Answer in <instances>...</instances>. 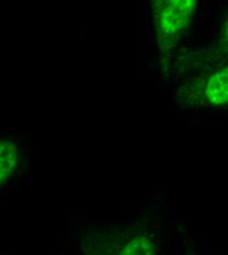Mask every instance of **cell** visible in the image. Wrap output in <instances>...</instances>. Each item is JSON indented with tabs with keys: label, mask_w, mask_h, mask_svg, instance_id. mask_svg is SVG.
<instances>
[{
	"label": "cell",
	"mask_w": 228,
	"mask_h": 255,
	"mask_svg": "<svg viewBox=\"0 0 228 255\" xmlns=\"http://www.w3.org/2000/svg\"><path fill=\"white\" fill-rule=\"evenodd\" d=\"M19 146L9 138L0 139V188L15 174L19 165Z\"/></svg>",
	"instance_id": "3"
},
{
	"label": "cell",
	"mask_w": 228,
	"mask_h": 255,
	"mask_svg": "<svg viewBox=\"0 0 228 255\" xmlns=\"http://www.w3.org/2000/svg\"><path fill=\"white\" fill-rule=\"evenodd\" d=\"M157 9L159 36L178 34L190 22L194 9L193 1H163Z\"/></svg>",
	"instance_id": "2"
},
{
	"label": "cell",
	"mask_w": 228,
	"mask_h": 255,
	"mask_svg": "<svg viewBox=\"0 0 228 255\" xmlns=\"http://www.w3.org/2000/svg\"><path fill=\"white\" fill-rule=\"evenodd\" d=\"M207 96L209 100L218 106H223L228 103V77L225 71L214 75L207 86Z\"/></svg>",
	"instance_id": "4"
},
{
	"label": "cell",
	"mask_w": 228,
	"mask_h": 255,
	"mask_svg": "<svg viewBox=\"0 0 228 255\" xmlns=\"http://www.w3.org/2000/svg\"><path fill=\"white\" fill-rule=\"evenodd\" d=\"M87 255H159L158 241L144 231L127 230L88 240Z\"/></svg>",
	"instance_id": "1"
}]
</instances>
